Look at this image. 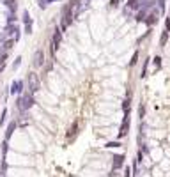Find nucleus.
<instances>
[{
  "mask_svg": "<svg viewBox=\"0 0 170 177\" xmlns=\"http://www.w3.org/2000/svg\"><path fill=\"white\" fill-rule=\"evenodd\" d=\"M25 34H32V23H27L25 25Z\"/></svg>",
  "mask_w": 170,
  "mask_h": 177,
  "instance_id": "obj_29",
  "label": "nucleus"
},
{
  "mask_svg": "<svg viewBox=\"0 0 170 177\" xmlns=\"http://www.w3.org/2000/svg\"><path fill=\"white\" fill-rule=\"evenodd\" d=\"M130 131V114H124V119H122V124H121V129H119V138H124Z\"/></svg>",
  "mask_w": 170,
  "mask_h": 177,
  "instance_id": "obj_5",
  "label": "nucleus"
},
{
  "mask_svg": "<svg viewBox=\"0 0 170 177\" xmlns=\"http://www.w3.org/2000/svg\"><path fill=\"white\" fill-rule=\"evenodd\" d=\"M32 66H34V68H42V66H45V52H42V50H37L34 53Z\"/></svg>",
  "mask_w": 170,
  "mask_h": 177,
  "instance_id": "obj_6",
  "label": "nucleus"
},
{
  "mask_svg": "<svg viewBox=\"0 0 170 177\" xmlns=\"http://www.w3.org/2000/svg\"><path fill=\"white\" fill-rule=\"evenodd\" d=\"M138 115H140V119H144V115H145V106L144 105L138 106Z\"/></svg>",
  "mask_w": 170,
  "mask_h": 177,
  "instance_id": "obj_23",
  "label": "nucleus"
},
{
  "mask_svg": "<svg viewBox=\"0 0 170 177\" xmlns=\"http://www.w3.org/2000/svg\"><path fill=\"white\" fill-rule=\"evenodd\" d=\"M167 41H168V32L165 30V32L161 34V37H160V44H161V46H165V44H167Z\"/></svg>",
  "mask_w": 170,
  "mask_h": 177,
  "instance_id": "obj_17",
  "label": "nucleus"
},
{
  "mask_svg": "<svg viewBox=\"0 0 170 177\" xmlns=\"http://www.w3.org/2000/svg\"><path fill=\"white\" fill-rule=\"evenodd\" d=\"M21 60H23V59H21V57H16V59H14V62H13V69H18V68H20V64H21Z\"/></svg>",
  "mask_w": 170,
  "mask_h": 177,
  "instance_id": "obj_21",
  "label": "nucleus"
},
{
  "mask_svg": "<svg viewBox=\"0 0 170 177\" xmlns=\"http://www.w3.org/2000/svg\"><path fill=\"white\" fill-rule=\"evenodd\" d=\"M158 7H160V13L165 11V0H158Z\"/></svg>",
  "mask_w": 170,
  "mask_h": 177,
  "instance_id": "obj_27",
  "label": "nucleus"
},
{
  "mask_svg": "<svg viewBox=\"0 0 170 177\" xmlns=\"http://www.w3.org/2000/svg\"><path fill=\"white\" fill-rule=\"evenodd\" d=\"M6 117H7V108L2 110V115H0V126H4V124H6Z\"/></svg>",
  "mask_w": 170,
  "mask_h": 177,
  "instance_id": "obj_19",
  "label": "nucleus"
},
{
  "mask_svg": "<svg viewBox=\"0 0 170 177\" xmlns=\"http://www.w3.org/2000/svg\"><path fill=\"white\" fill-rule=\"evenodd\" d=\"M124 160H126L124 154H115V156L112 158V167H114V170H119V168L124 165Z\"/></svg>",
  "mask_w": 170,
  "mask_h": 177,
  "instance_id": "obj_8",
  "label": "nucleus"
},
{
  "mask_svg": "<svg viewBox=\"0 0 170 177\" xmlns=\"http://www.w3.org/2000/svg\"><path fill=\"white\" fill-rule=\"evenodd\" d=\"M158 20H160V9H151L149 14H147V18H145V23L149 27H153V25L158 23Z\"/></svg>",
  "mask_w": 170,
  "mask_h": 177,
  "instance_id": "obj_4",
  "label": "nucleus"
},
{
  "mask_svg": "<svg viewBox=\"0 0 170 177\" xmlns=\"http://www.w3.org/2000/svg\"><path fill=\"white\" fill-rule=\"evenodd\" d=\"M167 32H170V18L167 20Z\"/></svg>",
  "mask_w": 170,
  "mask_h": 177,
  "instance_id": "obj_32",
  "label": "nucleus"
},
{
  "mask_svg": "<svg viewBox=\"0 0 170 177\" xmlns=\"http://www.w3.org/2000/svg\"><path fill=\"white\" fill-rule=\"evenodd\" d=\"M36 105V99H34V94H30L29 91H25L23 94H21L16 101V106L20 112H27V110H30L32 106Z\"/></svg>",
  "mask_w": 170,
  "mask_h": 177,
  "instance_id": "obj_1",
  "label": "nucleus"
},
{
  "mask_svg": "<svg viewBox=\"0 0 170 177\" xmlns=\"http://www.w3.org/2000/svg\"><path fill=\"white\" fill-rule=\"evenodd\" d=\"M4 4L9 7L11 13H16V7H18V2H16V0H4Z\"/></svg>",
  "mask_w": 170,
  "mask_h": 177,
  "instance_id": "obj_13",
  "label": "nucleus"
},
{
  "mask_svg": "<svg viewBox=\"0 0 170 177\" xmlns=\"http://www.w3.org/2000/svg\"><path fill=\"white\" fill-rule=\"evenodd\" d=\"M130 108H131V94H128V99L122 103V110H124V114H130Z\"/></svg>",
  "mask_w": 170,
  "mask_h": 177,
  "instance_id": "obj_12",
  "label": "nucleus"
},
{
  "mask_svg": "<svg viewBox=\"0 0 170 177\" xmlns=\"http://www.w3.org/2000/svg\"><path fill=\"white\" fill-rule=\"evenodd\" d=\"M106 147H108V149H114V147H121V144H119V142H108V144H106Z\"/></svg>",
  "mask_w": 170,
  "mask_h": 177,
  "instance_id": "obj_26",
  "label": "nucleus"
},
{
  "mask_svg": "<svg viewBox=\"0 0 170 177\" xmlns=\"http://www.w3.org/2000/svg\"><path fill=\"white\" fill-rule=\"evenodd\" d=\"M2 2H4V0H2Z\"/></svg>",
  "mask_w": 170,
  "mask_h": 177,
  "instance_id": "obj_33",
  "label": "nucleus"
},
{
  "mask_svg": "<svg viewBox=\"0 0 170 177\" xmlns=\"http://www.w3.org/2000/svg\"><path fill=\"white\" fill-rule=\"evenodd\" d=\"M37 4H39V7H41V9H46L48 0H37Z\"/></svg>",
  "mask_w": 170,
  "mask_h": 177,
  "instance_id": "obj_25",
  "label": "nucleus"
},
{
  "mask_svg": "<svg viewBox=\"0 0 170 177\" xmlns=\"http://www.w3.org/2000/svg\"><path fill=\"white\" fill-rule=\"evenodd\" d=\"M76 133H78V122L75 121V122H73V126L69 128V133H68V138H73V137L76 135Z\"/></svg>",
  "mask_w": 170,
  "mask_h": 177,
  "instance_id": "obj_14",
  "label": "nucleus"
},
{
  "mask_svg": "<svg viewBox=\"0 0 170 177\" xmlns=\"http://www.w3.org/2000/svg\"><path fill=\"white\" fill-rule=\"evenodd\" d=\"M29 122H30V119L25 115V112H21V115L16 119V124L18 126H21V128H25V126H29Z\"/></svg>",
  "mask_w": 170,
  "mask_h": 177,
  "instance_id": "obj_11",
  "label": "nucleus"
},
{
  "mask_svg": "<svg viewBox=\"0 0 170 177\" xmlns=\"http://www.w3.org/2000/svg\"><path fill=\"white\" fill-rule=\"evenodd\" d=\"M25 83H27V91L30 92V94H36L39 88H41V82H39V75L37 73H29L27 75V80H25Z\"/></svg>",
  "mask_w": 170,
  "mask_h": 177,
  "instance_id": "obj_2",
  "label": "nucleus"
},
{
  "mask_svg": "<svg viewBox=\"0 0 170 177\" xmlns=\"http://www.w3.org/2000/svg\"><path fill=\"white\" fill-rule=\"evenodd\" d=\"M18 128V124H16V121H11L9 122V126H7V129H6V140L9 142L11 140V137H13V133H14V129Z\"/></svg>",
  "mask_w": 170,
  "mask_h": 177,
  "instance_id": "obj_10",
  "label": "nucleus"
},
{
  "mask_svg": "<svg viewBox=\"0 0 170 177\" xmlns=\"http://www.w3.org/2000/svg\"><path fill=\"white\" fill-rule=\"evenodd\" d=\"M110 7H119V0H110Z\"/></svg>",
  "mask_w": 170,
  "mask_h": 177,
  "instance_id": "obj_31",
  "label": "nucleus"
},
{
  "mask_svg": "<svg viewBox=\"0 0 170 177\" xmlns=\"http://www.w3.org/2000/svg\"><path fill=\"white\" fill-rule=\"evenodd\" d=\"M60 41H62V30H60V27H57L55 32H53V37H52V53H53V55H55V52H57V48H59Z\"/></svg>",
  "mask_w": 170,
  "mask_h": 177,
  "instance_id": "obj_3",
  "label": "nucleus"
},
{
  "mask_svg": "<svg viewBox=\"0 0 170 177\" xmlns=\"http://www.w3.org/2000/svg\"><path fill=\"white\" fill-rule=\"evenodd\" d=\"M137 62H138V52L133 53V57H131V60H130V66H135Z\"/></svg>",
  "mask_w": 170,
  "mask_h": 177,
  "instance_id": "obj_22",
  "label": "nucleus"
},
{
  "mask_svg": "<svg viewBox=\"0 0 170 177\" xmlns=\"http://www.w3.org/2000/svg\"><path fill=\"white\" fill-rule=\"evenodd\" d=\"M6 170H7V161H6V158H2V167H0V177H4V175H6Z\"/></svg>",
  "mask_w": 170,
  "mask_h": 177,
  "instance_id": "obj_16",
  "label": "nucleus"
},
{
  "mask_svg": "<svg viewBox=\"0 0 170 177\" xmlns=\"http://www.w3.org/2000/svg\"><path fill=\"white\" fill-rule=\"evenodd\" d=\"M6 41H7V36H6L4 32H0V44H4Z\"/></svg>",
  "mask_w": 170,
  "mask_h": 177,
  "instance_id": "obj_28",
  "label": "nucleus"
},
{
  "mask_svg": "<svg viewBox=\"0 0 170 177\" xmlns=\"http://www.w3.org/2000/svg\"><path fill=\"white\" fill-rule=\"evenodd\" d=\"M21 20H23V23H25V25H27V23H32V18H30L29 11H23V16H21Z\"/></svg>",
  "mask_w": 170,
  "mask_h": 177,
  "instance_id": "obj_15",
  "label": "nucleus"
},
{
  "mask_svg": "<svg viewBox=\"0 0 170 177\" xmlns=\"http://www.w3.org/2000/svg\"><path fill=\"white\" fill-rule=\"evenodd\" d=\"M133 174H131V168L130 167H126V170H124V177H131Z\"/></svg>",
  "mask_w": 170,
  "mask_h": 177,
  "instance_id": "obj_30",
  "label": "nucleus"
},
{
  "mask_svg": "<svg viewBox=\"0 0 170 177\" xmlns=\"http://www.w3.org/2000/svg\"><path fill=\"white\" fill-rule=\"evenodd\" d=\"M149 62H151V59H147V60L144 62V69H142V75H140L142 78H145V76H147V68H149Z\"/></svg>",
  "mask_w": 170,
  "mask_h": 177,
  "instance_id": "obj_18",
  "label": "nucleus"
},
{
  "mask_svg": "<svg viewBox=\"0 0 170 177\" xmlns=\"http://www.w3.org/2000/svg\"><path fill=\"white\" fill-rule=\"evenodd\" d=\"M151 60H153V64H154V68L160 69V66H161V57H154V59H151Z\"/></svg>",
  "mask_w": 170,
  "mask_h": 177,
  "instance_id": "obj_20",
  "label": "nucleus"
},
{
  "mask_svg": "<svg viewBox=\"0 0 170 177\" xmlns=\"http://www.w3.org/2000/svg\"><path fill=\"white\" fill-rule=\"evenodd\" d=\"M7 149H9V144H7V140H4V142H2V152H4V158H6Z\"/></svg>",
  "mask_w": 170,
  "mask_h": 177,
  "instance_id": "obj_24",
  "label": "nucleus"
},
{
  "mask_svg": "<svg viewBox=\"0 0 170 177\" xmlns=\"http://www.w3.org/2000/svg\"><path fill=\"white\" fill-rule=\"evenodd\" d=\"M23 87H25V82L23 80H14L13 83H11V94L14 96V94H21L23 92Z\"/></svg>",
  "mask_w": 170,
  "mask_h": 177,
  "instance_id": "obj_7",
  "label": "nucleus"
},
{
  "mask_svg": "<svg viewBox=\"0 0 170 177\" xmlns=\"http://www.w3.org/2000/svg\"><path fill=\"white\" fill-rule=\"evenodd\" d=\"M147 2V0H128V9H131V11H138L144 4Z\"/></svg>",
  "mask_w": 170,
  "mask_h": 177,
  "instance_id": "obj_9",
  "label": "nucleus"
}]
</instances>
